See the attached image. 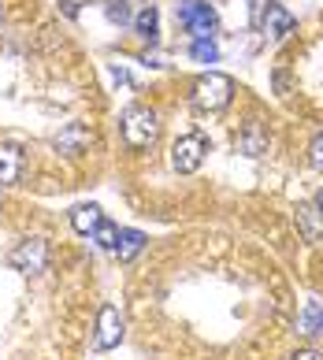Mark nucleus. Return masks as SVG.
Wrapping results in <instances>:
<instances>
[{
    "label": "nucleus",
    "mask_w": 323,
    "mask_h": 360,
    "mask_svg": "<svg viewBox=\"0 0 323 360\" xmlns=\"http://www.w3.org/2000/svg\"><path fill=\"white\" fill-rule=\"evenodd\" d=\"M179 19H182V26L197 37V41L201 37H212V30H215V11L205 4V0H182Z\"/></svg>",
    "instance_id": "39448f33"
},
{
    "label": "nucleus",
    "mask_w": 323,
    "mask_h": 360,
    "mask_svg": "<svg viewBox=\"0 0 323 360\" xmlns=\"http://www.w3.org/2000/svg\"><path fill=\"white\" fill-rule=\"evenodd\" d=\"M231 93H234V82L227 75L220 71H208L205 78H197V86H194V101H197V108H205V112H220L231 104Z\"/></svg>",
    "instance_id": "f03ea898"
},
{
    "label": "nucleus",
    "mask_w": 323,
    "mask_h": 360,
    "mask_svg": "<svg viewBox=\"0 0 323 360\" xmlns=\"http://www.w3.org/2000/svg\"><path fill=\"white\" fill-rule=\"evenodd\" d=\"M93 238H97V245H101V249H112V252H115V242H119V226L104 219V223L97 226V234H93Z\"/></svg>",
    "instance_id": "dca6fc26"
},
{
    "label": "nucleus",
    "mask_w": 323,
    "mask_h": 360,
    "mask_svg": "<svg viewBox=\"0 0 323 360\" xmlns=\"http://www.w3.org/2000/svg\"><path fill=\"white\" fill-rule=\"evenodd\" d=\"M8 264L23 275H42L45 264H49V242L45 238H26V242H19L15 249H11Z\"/></svg>",
    "instance_id": "7ed1b4c3"
},
{
    "label": "nucleus",
    "mask_w": 323,
    "mask_h": 360,
    "mask_svg": "<svg viewBox=\"0 0 323 360\" xmlns=\"http://www.w3.org/2000/svg\"><path fill=\"white\" fill-rule=\"evenodd\" d=\"M156 22H160V15H156V8L149 4V8H141L138 15H134V30H138L145 41H156Z\"/></svg>",
    "instance_id": "ddd939ff"
},
{
    "label": "nucleus",
    "mask_w": 323,
    "mask_h": 360,
    "mask_svg": "<svg viewBox=\"0 0 323 360\" xmlns=\"http://www.w3.org/2000/svg\"><path fill=\"white\" fill-rule=\"evenodd\" d=\"M205 153H208V141L201 134H186L171 145V167L179 175H194V171L205 164Z\"/></svg>",
    "instance_id": "20e7f679"
},
{
    "label": "nucleus",
    "mask_w": 323,
    "mask_h": 360,
    "mask_svg": "<svg viewBox=\"0 0 323 360\" xmlns=\"http://www.w3.org/2000/svg\"><path fill=\"white\" fill-rule=\"evenodd\" d=\"M123 342V312L115 304H104L97 316V349H115Z\"/></svg>",
    "instance_id": "0eeeda50"
},
{
    "label": "nucleus",
    "mask_w": 323,
    "mask_h": 360,
    "mask_svg": "<svg viewBox=\"0 0 323 360\" xmlns=\"http://www.w3.org/2000/svg\"><path fill=\"white\" fill-rule=\"evenodd\" d=\"M160 134V119L153 108H141V104H134V108L123 112V138L130 149H149Z\"/></svg>",
    "instance_id": "f257e3e1"
},
{
    "label": "nucleus",
    "mask_w": 323,
    "mask_h": 360,
    "mask_svg": "<svg viewBox=\"0 0 323 360\" xmlns=\"http://www.w3.org/2000/svg\"><path fill=\"white\" fill-rule=\"evenodd\" d=\"M23 175V149L11 141H0V186L19 182Z\"/></svg>",
    "instance_id": "1a4fd4ad"
},
{
    "label": "nucleus",
    "mask_w": 323,
    "mask_h": 360,
    "mask_svg": "<svg viewBox=\"0 0 323 360\" xmlns=\"http://www.w3.org/2000/svg\"><path fill=\"white\" fill-rule=\"evenodd\" d=\"M298 330H301V335H308V338H319L323 335V304L319 301H308L305 309H301Z\"/></svg>",
    "instance_id": "9b49d317"
},
{
    "label": "nucleus",
    "mask_w": 323,
    "mask_h": 360,
    "mask_svg": "<svg viewBox=\"0 0 323 360\" xmlns=\"http://www.w3.org/2000/svg\"><path fill=\"white\" fill-rule=\"evenodd\" d=\"M145 249V234L141 231H130V226H127V231H119V242H115V257L119 260H134V257H138V252Z\"/></svg>",
    "instance_id": "f8f14e48"
},
{
    "label": "nucleus",
    "mask_w": 323,
    "mask_h": 360,
    "mask_svg": "<svg viewBox=\"0 0 323 360\" xmlns=\"http://www.w3.org/2000/svg\"><path fill=\"white\" fill-rule=\"evenodd\" d=\"M190 56H194L197 63H215L220 49L212 45V37H201V41H194V45H190Z\"/></svg>",
    "instance_id": "4468645a"
},
{
    "label": "nucleus",
    "mask_w": 323,
    "mask_h": 360,
    "mask_svg": "<svg viewBox=\"0 0 323 360\" xmlns=\"http://www.w3.org/2000/svg\"><path fill=\"white\" fill-rule=\"evenodd\" d=\"M293 360H323L316 349H301V353H293Z\"/></svg>",
    "instance_id": "aec40b11"
},
{
    "label": "nucleus",
    "mask_w": 323,
    "mask_h": 360,
    "mask_svg": "<svg viewBox=\"0 0 323 360\" xmlns=\"http://www.w3.org/2000/svg\"><path fill=\"white\" fill-rule=\"evenodd\" d=\"M238 149L246 153V156H257V153L264 149V138H260V130H249V134L238 141Z\"/></svg>",
    "instance_id": "f3484780"
},
{
    "label": "nucleus",
    "mask_w": 323,
    "mask_h": 360,
    "mask_svg": "<svg viewBox=\"0 0 323 360\" xmlns=\"http://www.w3.org/2000/svg\"><path fill=\"white\" fill-rule=\"evenodd\" d=\"M93 130L86 127V123H67L56 138H52V145H56V153H63V156H82V153H89L93 149Z\"/></svg>",
    "instance_id": "423d86ee"
},
{
    "label": "nucleus",
    "mask_w": 323,
    "mask_h": 360,
    "mask_svg": "<svg viewBox=\"0 0 323 360\" xmlns=\"http://www.w3.org/2000/svg\"><path fill=\"white\" fill-rule=\"evenodd\" d=\"M257 22L272 41H282V37L293 30V15L282 4H272V0H267V11H257Z\"/></svg>",
    "instance_id": "6e6552de"
},
{
    "label": "nucleus",
    "mask_w": 323,
    "mask_h": 360,
    "mask_svg": "<svg viewBox=\"0 0 323 360\" xmlns=\"http://www.w3.org/2000/svg\"><path fill=\"white\" fill-rule=\"evenodd\" d=\"M108 19H112V22H127V19H130V11H127V4H123V0H115V4H108Z\"/></svg>",
    "instance_id": "6ab92c4d"
},
{
    "label": "nucleus",
    "mask_w": 323,
    "mask_h": 360,
    "mask_svg": "<svg viewBox=\"0 0 323 360\" xmlns=\"http://www.w3.org/2000/svg\"><path fill=\"white\" fill-rule=\"evenodd\" d=\"M312 216H316L312 205H301V208H298V223L305 226V238H308V242H316V238H319V223H316Z\"/></svg>",
    "instance_id": "2eb2a0df"
},
{
    "label": "nucleus",
    "mask_w": 323,
    "mask_h": 360,
    "mask_svg": "<svg viewBox=\"0 0 323 360\" xmlns=\"http://www.w3.org/2000/svg\"><path fill=\"white\" fill-rule=\"evenodd\" d=\"M101 223H104L101 205H93V201H89V205H75V208H71V226H75L78 234H86V238H89V234H97V226H101Z\"/></svg>",
    "instance_id": "9d476101"
},
{
    "label": "nucleus",
    "mask_w": 323,
    "mask_h": 360,
    "mask_svg": "<svg viewBox=\"0 0 323 360\" xmlns=\"http://www.w3.org/2000/svg\"><path fill=\"white\" fill-rule=\"evenodd\" d=\"M308 160H312V167H316V171H323V134H316L312 149H308Z\"/></svg>",
    "instance_id": "a211bd4d"
},
{
    "label": "nucleus",
    "mask_w": 323,
    "mask_h": 360,
    "mask_svg": "<svg viewBox=\"0 0 323 360\" xmlns=\"http://www.w3.org/2000/svg\"><path fill=\"white\" fill-rule=\"evenodd\" d=\"M316 212H319V219H323V190L316 193Z\"/></svg>",
    "instance_id": "412c9836"
}]
</instances>
